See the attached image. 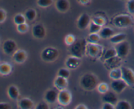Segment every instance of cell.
<instances>
[{
  "mask_svg": "<svg viewBox=\"0 0 134 109\" xmlns=\"http://www.w3.org/2000/svg\"><path fill=\"white\" fill-rule=\"evenodd\" d=\"M100 38V35L98 33H92L88 36L87 41L90 43H97L99 42Z\"/></svg>",
  "mask_w": 134,
  "mask_h": 109,
  "instance_id": "cell-27",
  "label": "cell"
},
{
  "mask_svg": "<svg viewBox=\"0 0 134 109\" xmlns=\"http://www.w3.org/2000/svg\"><path fill=\"white\" fill-rule=\"evenodd\" d=\"M17 45L14 41L8 39L4 42L3 45V49L4 53L7 55H13L16 51Z\"/></svg>",
  "mask_w": 134,
  "mask_h": 109,
  "instance_id": "cell-9",
  "label": "cell"
},
{
  "mask_svg": "<svg viewBox=\"0 0 134 109\" xmlns=\"http://www.w3.org/2000/svg\"><path fill=\"white\" fill-rule=\"evenodd\" d=\"M115 108L116 109H131L132 106L130 104L126 101H118L116 105H115Z\"/></svg>",
  "mask_w": 134,
  "mask_h": 109,
  "instance_id": "cell-25",
  "label": "cell"
},
{
  "mask_svg": "<svg viewBox=\"0 0 134 109\" xmlns=\"http://www.w3.org/2000/svg\"><path fill=\"white\" fill-rule=\"evenodd\" d=\"M28 25L25 22V23L17 25V30L20 33H26L28 31Z\"/></svg>",
  "mask_w": 134,
  "mask_h": 109,
  "instance_id": "cell-34",
  "label": "cell"
},
{
  "mask_svg": "<svg viewBox=\"0 0 134 109\" xmlns=\"http://www.w3.org/2000/svg\"><path fill=\"white\" fill-rule=\"evenodd\" d=\"M116 55H117V53H116V51L115 48L109 49L105 53L103 59H104V60H107V59L114 57V56H116Z\"/></svg>",
  "mask_w": 134,
  "mask_h": 109,
  "instance_id": "cell-29",
  "label": "cell"
},
{
  "mask_svg": "<svg viewBox=\"0 0 134 109\" xmlns=\"http://www.w3.org/2000/svg\"><path fill=\"white\" fill-rule=\"evenodd\" d=\"M127 9L130 13L134 14V0H128L127 2Z\"/></svg>",
  "mask_w": 134,
  "mask_h": 109,
  "instance_id": "cell-37",
  "label": "cell"
},
{
  "mask_svg": "<svg viewBox=\"0 0 134 109\" xmlns=\"http://www.w3.org/2000/svg\"><path fill=\"white\" fill-rule=\"evenodd\" d=\"M26 17L22 14H18L14 16V22L16 25L25 23L26 22Z\"/></svg>",
  "mask_w": 134,
  "mask_h": 109,
  "instance_id": "cell-30",
  "label": "cell"
},
{
  "mask_svg": "<svg viewBox=\"0 0 134 109\" xmlns=\"http://www.w3.org/2000/svg\"><path fill=\"white\" fill-rule=\"evenodd\" d=\"M75 41V38L74 35H71V34L67 35L65 38V42L67 45L71 46V45H73L74 43V42Z\"/></svg>",
  "mask_w": 134,
  "mask_h": 109,
  "instance_id": "cell-36",
  "label": "cell"
},
{
  "mask_svg": "<svg viewBox=\"0 0 134 109\" xmlns=\"http://www.w3.org/2000/svg\"><path fill=\"white\" fill-rule=\"evenodd\" d=\"M8 95L12 99H17L19 97V91L18 88L15 85H10L8 89Z\"/></svg>",
  "mask_w": 134,
  "mask_h": 109,
  "instance_id": "cell-23",
  "label": "cell"
},
{
  "mask_svg": "<svg viewBox=\"0 0 134 109\" xmlns=\"http://www.w3.org/2000/svg\"><path fill=\"white\" fill-rule=\"evenodd\" d=\"M98 90L100 93L104 94L109 91V85L106 83H101L98 85Z\"/></svg>",
  "mask_w": 134,
  "mask_h": 109,
  "instance_id": "cell-32",
  "label": "cell"
},
{
  "mask_svg": "<svg viewBox=\"0 0 134 109\" xmlns=\"http://www.w3.org/2000/svg\"><path fill=\"white\" fill-rule=\"evenodd\" d=\"M81 59L76 56H71L67 59L65 64L69 69H75L81 64Z\"/></svg>",
  "mask_w": 134,
  "mask_h": 109,
  "instance_id": "cell-16",
  "label": "cell"
},
{
  "mask_svg": "<svg viewBox=\"0 0 134 109\" xmlns=\"http://www.w3.org/2000/svg\"><path fill=\"white\" fill-rule=\"evenodd\" d=\"M55 6L57 10L61 13H65L70 7L69 0H56Z\"/></svg>",
  "mask_w": 134,
  "mask_h": 109,
  "instance_id": "cell-14",
  "label": "cell"
},
{
  "mask_svg": "<svg viewBox=\"0 0 134 109\" xmlns=\"http://www.w3.org/2000/svg\"><path fill=\"white\" fill-rule=\"evenodd\" d=\"M80 84L85 89L92 91L98 87V79L94 74L88 73L81 77Z\"/></svg>",
  "mask_w": 134,
  "mask_h": 109,
  "instance_id": "cell-2",
  "label": "cell"
},
{
  "mask_svg": "<svg viewBox=\"0 0 134 109\" xmlns=\"http://www.w3.org/2000/svg\"><path fill=\"white\" fill-rule=\"evenodd\" d=\"M86 50L90 55L92 57H96L99 55L102 51V47L100 45H98L96 43H90L87 44V47Z\"/></svg>",
  "mask_w": 134,
  "mask_h": 109,
  "instance_id": "cell-12",
  "label": "cell"
},
{
  "mask_svg": "<svg viewBox=\"0 0 134 109\" xmlns=\"http://www.w3.org/2000/svg\"><path fill=\"white\" fill-rule=\"evenodd\" d=\"M126 36V34H123V33L115 34V35H113L111 38H110V41L113 43L117 44V43H120V42L125 40Z\"/></svg>",
  "mask_w": 134,
  "mask_h": 109,
  "instance_id": "cell-22",
  "label": "cell"
},
{
  "mask_svg": "<svg viewBox=\"0 0 134 109\" xmlns=\"http://www.w3.org/2000/svg\"><path fill=\"white\" fill-rule=\"evenodd\" d=\"M87 108L86 107V106L83 105H80L79 106H77V107H76V109H86Z\"/></svg>",
  "mask_w": 134,
  "mask_h": 109,
  "instance_id": "cell-43",
  "label": "cell"
},
{
  "mask_svg": "<svg viewBox=\"0 0 134 109\" xmlns=\"http://www.w3.org/2000/svg\"><path fill=\"white\" fill-rule=\"evenodd\" d=\"M103 109H114L115 108V106L114 105L109 103V102H104L103 105Z\"/></svg>",
  "mask_w": 134,
  "mask_h": 109,
  "instance_id": "cell-40",
  "label": "cell"
},
{
  "mask_svg": "<svg viewBox=\"0 0 134 109\" xmlns=\"http://www.w3.org/2000/svg\"><path fill=\"white\" fill-rule=\"evenodd\" d=\"M36 109H48V105H47V102H41L37 105Z\"/></svg>",
  "mask_w": 134,
  "mask_h": 109,
  "instance_id": "cell-39",
  "label": "cell"
},
{
  "mask_svg": "<svg viewBox=\"0 0 134 109\" xmlns=\"http://www.w3.org/2000/svg\"><path fill=\"white\" fill-rule=\"evenodd\" d=\"M12 71V66L9 63H1L0 64V74L3 76L9 75Z\"/></svg>",
  "mask_w": 134,
  "mask_h": 109,
  "instance_id": "cell-21",
  "label": "cell"
},
{
  "mask_svg": "<svg viewBox=\"0 0 134 109\" xmlns=\"http://www.w3.org/2000/svg\"><path fill=\"white\" fill-rule=\"evenodd\" d=\"M111 88L113 90L117 93H120L128 86L125 81L123 79H118V80H113L111 82Z\"/></svg>",
  "mask_w": 134,
  "mask_h": 109,
  "instance_id": "cell-8",
  "label": "cell"
},
{
  "mask_svg": "<svg viewBox=\"0 0 134 109\" xmlns=\"http://www.w3.org/2000/svg\"><path fill=\"white\" fill-rule=\"evenodd\" d=\"M11 106L9 104L5 102H0V109H10Z\"/></svg>",
  "mask_w": 134,
  "mask_h": 109,
  "instance_id": "cell-41",
  "label": "cell"
},
{
  "mask_svg": "<svg viewBox=\"0 0 134 109\" xmlns=\"http://www.w3.org/2000/svg\"><path fill=\"white\" fill-rule=\"evenodd\" d=\"M91 20L90 16L86 13H83L81 14L77 20V27L80 30H85L90 25Z\"/></svg>",
  "mask_w": 134,
  "mask_h": 109,
  "instance_id": "cell-10",
  "label": "cell"
},
{
  "mask_svg": "<svg viewBox=\"0 0 134 109\" xmlns=\"http://www.w3.org/2000/svg\"><path fill=\"white\" fill-rule=\"evenodd\" d=\"M130 49V44L126 41H123L120 43H117L115 47L117 56L120 58L126 57L129 53Z\"/></svg>",
  "mask_w": 134,
  "mask_h": 109,
  "instance_id": "cell-6",
  "label": "cell"
},
{
  "mask_svg": "<svg viewBox=\"0 0 134 109\" xmlns=\"http://www.w3.org/2000/svg\"><path fill=\"white\" fill-rule=\"evenodd\" d=\"M88 27L90 34H92V33H98L100 32L101 30H102V26L96 24L95 22H94L93 21L90 22V25H89Z\"/></svg>",
  "mask_w": 134,
  "mask_h": 109,
  "instance_id": "cell-28",
  "label": "cell"
},
{
  "mask_svg": "<svg viewBox=\"0 0 134 109\" xmlns=\"http://www.w3.org/2000/svg\"><path fill=\"white\" fill-rule=\"evenodd\" d=\"M92 21L94 22H95L96 24H97L99 25V26H103V25H104L106 22L105 19V18L102 17H94L92 19Z\"/></svg>",
  "mask_w": 134,
  "mask_h": 109,
  "instance_id": "cell-35",
  "label": "cell"
},
{
  "mask_svg": "<svg viewBox=\"0 0 134 109\" xmlns=\"http://www.w3.org/2000/svg\"><path fill=\"white\" fill-rule=\"evenodd\" d=\"M7 14L5 11H4L3 9H0V23H2L6 19Z\"/></svg>",
  "mask_w": 134,
  "mask_h": 109,
  "instance_id": "cell-38",
  "label": "cell"
},
{
  "mask_svg": "<svg viewBox=\"0 0 134 109\" xmlns=\"http://www.w3.org/2000/svg\"><path fill=\"white\" fill-rule=\"evenodd\" d=\"M113 35H115V32L109 27L103 28L99 32V35L103 39H110Z\"/></svg>",
  "mask_w": 134,
  "mask_h": 109,
  "instance_id": "cell-19",
  "label": "cell"
},
{
  "mask_svg": "<svg viewBox=\"0 0 134 109\" xmlns=\"http://www.w3.org/2000/svg\"><path fill=\"white\" fill-rule=\"evenodd\" d=\"M102 99L104 102H109L114 105H116L118 102V98L116 94L111 91H108L105 93H104Z\"/></svg>",
  "mask_w": 134,
  "mask_h": 109,
  "instance_id": "cell-15",
  "label": "cell"
},
{
  "mask_svg": "<svg viewBox=\"0 0 134 109\" xmlns=\"http://www.w3.org/2000/svg\"><path fill=\"white\" fill-rule=\"evenodd\" d=\"M54 84V86L57 88V89L60 91L63 90V89H66V87H68V80L65 77L58 76V77L55 79Z\"/></svg>",
  "mask_w": 134,
  "mask_h": 109,
  "instance_id": "cell-17",
  "label": "cell"
},
{
  "mask_svg": "<svg viewBox=\"0 0 134 109\" xmlns=\"http://www.w3.org/2000/svg\"><path fill=\"white\" fill-rule=\"evenodd\" d=\"M58 76L68 79L70 76V72L67 68H60L58 72Z\"/></svg>",
  "mask_w": 134,
  "mask_h": 109,
  "instance_id": "cell-33",
  "label": "cell"
},
{
  "mask_svg": "<svg viewBox=\"0 0 134 109\" xmlns=\"http://www.w3.org/2000/svg\"><path fill=\"white\" fill-rule=\"evenodd\" d=\"M122 79L124 80L128 86L134 87V72L127 67H121Z\"/></svg>",
  "mask_w": 134,
  "mask_h": 109,
  "instance_id": "cell-5",
  "label": "cell"
},
{
  "mask_svg": "<svg viewBox=\"0 0 134 109\" xmlns=\"http://www.w3.org/2000/svg\"><path fill=\"white\" fill-rule=\"evenodd\" d=\"M53 0H37V3L39 7L43 8L48 7L53 3Z\"/></svg>",
  "mask_w": 134,
  "mask_h": 109,
  "instance_id": "cell-31",
  "label": "cell"
},
{
  "mask_svg": "<svg viewBox=\"0 0 134 109\" xmlns=\"http://www.w3.org/2000/svg\"><path fill=\"white\" fill-rule=\"evenodd\" d=\"M113 22L116 27L124 28L133 24V20L130 16L127 14H121L115 17Z\"/></svg>",
  "mask_w": 134,
  "mask_h": 109,
  "instance_id": "cell-3",
  "label": "cell"
},
{
  "mask_svg": "<svg viewBox=\"0 0 134 109\" xmlns=\"http://www.w3.org/2000/svg\"><path fill=\"white\" fill-rule=\"evenodd\" d=\"M25 17L27 20L33 21L37 17L36 11L33 9H28L27 11H26V13H25Z\"/></svg>",
  "mask_w": 134,
  "mask_h": 109,
  "instance_id": "cell-26",
  "label": "cell"
},
{
  "mask_svg": "<svg viewBox=\"0 0 134 109\" xmlns=\"http://www.w3.org/2000/svg\"><path fill=\"white\" fill-rule=\"evenodd\" d=\"M32 34L34 38L37 39H43L46 35V30L43 25L38 24L33 27Z\"/></svg>",
  "mask_w": 134,
  "mask_h": 109,
  "instance_id": "cell-11",
  "label": "cell"
},
{
  "mask_svg": "<svg viewBox=\"0 0 134 109\" xmlns=\"http://www.w3.org/2000/svg\"><path fill=\"white\" fill-rule=\"evenodd\" d=\"M71 101V94L68 89H63L59 92L58 101L60 105L67 106L70 103Z\"/></svg>",
  "mask_w": 134,
  "mask_h": 109,
  "instance_id": "cell-7",
  "label": "cell"
},
{
  "mask_svg": "<svg viewBox=\"0 0 134 109\" xmlns=\"http://www.w3.org/2000/svg\"><path fill=\"white\" fill-rule=\"evenodd\" d=\"M58 56V51L54 47H47L41 53L42 59L46 62L54 61Z\"/></svg>",
  "mask_w": 134,
  "mask_h": 109,
  "instance_id": "cell-4",
  "label": "cell"
},
{
  "mask_svg": "<svg viewBox=\"0 0 134 109\" xmlns=\"http://www.w3.org/2000/svg\"><path fill=\"white\" fill-rule=\"evenodd\" d=\"M33 106L34 102L30 98H22L19 102V106L22 109H30L33 107Z\"/></svg>",
  "mask_w": 134,
  "mask_h": 109,
  "instance_id": "cell-20",
  "label": "cell"
},
{
  "mask_svg": "<svg viewBox=\"0 0 134 109\" xmlns=\"http://www.w3.org/2000/svg\"><path fill=\"white\" fill-rule=\"evenodd\" d=\"M87 42L85 39H79L75 41L73 45L70 46V53L72 56L81 59L85 55L86 51Z\"/></svg>",
  "mask_w": 134,
  "mask_h": 109,
  "instance_id": "cell-1",
  "label": "cell"
},
{
  "mask_svg": "<svg viewBox=\"0 0 134 109\" xmlns=\"http://www.w3.org/2000/svg\"><path fill=\"white\" fill-rule=\"evenodd\" d=\"M78 1L82 5H87L90 2V0H78Z\"/></svg>",
  "mask_w": 134,
  "mask_h": 109,
  "instance_id": "cell-42",
  "label": "cell"
},
{
  "mask_svg": "<svg viewBox=\"0 0 134 109\" xmlns=\"http://www.w3.org/2000/svg\"><path fill=\"white\" fill-rule=\"evenodd\" d=\"M109 77L112 80H118L122 78L121 68H113L110 72Z\"/></svg>",
  "mask_w": 134,
  "mask_h": 109,
  "instance_id": "cell-24",
  "label": "cell"
},
{
  "mask_svg": "<svg viewBox=\"0 0 134 109\" xmlns=\"http://www.w3.org/2000/svg\"><path fill=\"white\" fill-rule=\"evenodd\" d=\"M27 59V53L24 50H16L13 54V59L17 63H24Z\"/></svg>",
  "mask_w": 134,
  "mask_h": 109,
  "instance_id": "cell-18",
  "label": "cell"
},
{
  "mask_svg": "<svg viewBox=\"0 0 134 109\" xmlns=\"http://www.w3.org/2000/svg\"><path fill=\"white\" fill-rule=\"evenodd\" d=\"M58 93L54 89H49L44 95V100L50 104H54L58 101Z\"/></svg>",
  "mask_w": 134,
  "mask_h": 109,
  "instance_id": "cell-13",
  "label": "cell"
}]
</instances>
